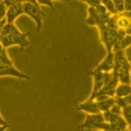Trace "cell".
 <instances>
[{"instance_id":"6da1fadb","label":"cell","mask_w":131,"mask_h":131,"mask_svg":"<svg viewBox=\"0 0 131 131\" xmlns=\"http://www.w3.org/2000/svg\"><path fill=\"white\" fill-rule=\"evenodd\" d=\"M31 32H22L15 26V22H7L3 29L1 42L4 48H9L11 46H19L20 50H24L31 45L29 36Z\"/></svg>"},{"instance_id":"7a4b0ae2","label":"cell","mask_w":131,"mask_h":131,"mask_svg":"<svg viewBox=\"0 0 131 131\" xmlns=\"http://www.w3.org/2000/svg\"><path fill=\"white\" fill-rule=\"evenodd\" d=\"M23 10H24V15H27L33 20L37 32H41L42 28H43V17L46 15L43 10L41 9L40 6H37L32 3H24Z\"/></svg>"},{"instance_id":"3957f363","label":"cell","mask_w":131,"mask_h":131,"mask_svg":"<svg viewBox=\"0 0 131 131\" xmlns=\"http://www.w3.org/2000/svg\"><path fill=\"white\" fill-rule=\"evenodd\" d=\"M91 75L93 78V89L90 97L88 100L95 101V98L98 92L101 90L102 87L111 79L113 76V71L110 72H98V71H91Z\"/></svg>"},{"instance_id":"277c9868","label":"cell","mask_w":131,"mask_h":131,"mask_svg":"<svg viewBox=\"0 0 131 131\" xmlns=\"http://www.w3.org/2000/svg\"><path fill=\"white\" fill-rule=\"evenodd\" d=\"M105 122L103 113L99 112V113H92L87 114L86 117L82 124L78 126L77 129L83 130V129H100L102 124Z\"/></svg>"},{"instance_id":"5b68a950","label":"cell","mask_w":131,"mask_h":131,"mask_svg":"<svg viewBox=\"0 0 131 131\" xmlns=\"http://www.w3.org/2000/svg\"><path fill=\"white\" fill-rule=\"evenodd\" d=\"M104 119L106 122H108L112 126V130L114 131H124L128 129V123L122 114L112 113L110 111L102 112Z\"/></svg>"},{"instance_id":"8992f818","label":"cell","mask_w":131,"mask_h":131,"mask_svg":"<svg viewBox=\"0 0 131 131\" xmlns=\"http://www.w3.org/2000/svg\"><path fill=\"white\" fill-rule=\"evenodd\" d=\"M1 77H13L23 80L31 79V77L29 75L20 72L14 65L3 63H0V78Z\"/></svg>"},{"instance_id":"52a82bcc","label":"cell","mask_w":131,"mask_h":131,"mask_svg":"<svg viewBox=\"0 0 131 131\" xmlns=\"http://www.w3.org/2000/svg\"><path fill=\"white\" fill-rule=\"evenodd\" d=\"M21 15H24L23 10V3L11 4L7 7L6 11V20L7 22H15V20Z\"/></svg>"},{"instance_id":"ba28073f","label":"cell","mask_w":131,"mask_h":131,"mask_svg":"<svg viewBox=\"0 0 131 131\" xmlns=\"http://www.w3.org/2000/svg\"><path fill=\"white\" fill-rule=\"evenodd\" d=\"M113 69H114V52L110 51V52H107L106 57L102 60V61L97 66V67L95 68H94L93 71L110 72H112Z\"/></svg>"},{"instance_id":"9c48e42d","label":"cell","mask_w":131,"mask_h":131,"mask_svg":"<svg viewBox=\"0 0 131 131\" xmlns=\"http://www.w3.org/2000/svg\"><path fill=\"white\" fill-rule=\"evenodd\" d=\"M76 108L78 111L83 112L87 114L99 113V112H101V111L99 110L97 102L95 101H92V100H88V99L85 101L77 104Z\"/></svg>"},{"instance_id":"30bf717a","label":"cell","mask_w":131,"mask_h":131,"mask_svg":"<svg viewBox=\"0 0 131 131\" xmlns=\"http://www.w3.org/2000/svg\"><path fill=\"white\" fill-rule=\"evenodd\" d=\"M131 93V83H118L115 90V97H125Z\"/></svg>"},{"instance_id":"8fae6325","label":"cell","mask_w":131,"mask_h":131,"mask_svg":"<svg viewBox=\"0 0 131 131\" xmlns=\"http://www.w3.org/2000/svg\"><path fill=\"white\" fill-rule=\"evenodd\" d=\"M96 102H97L99 110L101 111V112H104L109 111L112 108V106L114 104H116V98H115V96H112V97H109L107 99L103 100V101H100Z\"/></svg>"},{"instance_id":"7c38bea8","label":"cell","mask_w":131,"mask_h":131,"mask_svg":"<svg viewBox=\"0 0 131 131\" xmlns=\"http://www.w3.org/2000/svg\"><path fill=\"white\" fill-rule=\"evenodd\" d=\"M101 4L106 7V9H107L110 14L112 15H117L118 12L116 9V6H115V4L113 2V0H101Z\"/></svg>"},{"instance_id":"4fadbf2b","label":"cell","mask_w":131,"mask_h":131,"mask_svg":"<svg viewBox=\"0 0 131 131\" xmlns=\"http://www.w3.org/2000/svg\"><path fill=\"white\" fill-rule=\"evenodd\" d=\"M0 63L3 64H9V65H14L12 60L9 58V54L7 53V49L4 48L3 50L0 53Z\"/></svg>"},{"instance_id":"5bb4252c","label":"cell","mask_w":131,"mask_h":131,"mask_svg":"<svg viewBox=\"0 0 131 131\" xmlns=\"http://www.w3.org/2000/svg\"><path fill=\"white\" fill-rule=\"evenodd\" d=\"M122 115L128 124H131V105H126L122 108Z\"/></svg>"},{"instance_id":"9a60e30c","label":"cell","mask_w":131,"mask_h":131,"mask_svg":"<svg viewBox=\"0 0 131 131\" xmlns=\"http://www.w3.org/2000/svg\"><path fill=\"white\" fill-rule=\"evenodd\" d=\"M37 2H38V4L40 5H43V6H46L49 8L50 9L53 10L54 12L57 13L58 12V9H57V8L56 7V5L54 4L53 3V0H36Z\"/></svg>"},{"instance_id":"2e32d148","label":"cell","mask_w":131,"mask_h":131,"mask_svg":"<svg viewBox=\"0 0 131 131\" xmlns=\"http://www.w3.org/2000/svg\"><path fill=\"white\" fill-rule=\"evenodd\" d=\"M0 128H2V129L4 130L11 128V124H10L6 119H4V117H3L1 112H0Z\"/></svg>"},{"instance_id":"e0dca14e","label":"cell","mask_w":131,"mask_h":131,"mask_svg":"<svg viewBox=\"0 0 131 131\" xmlns=\"http://www.w3.org/2000/svg\"><path fill=\"white\" fill-rule=\"evenodd\" d=\"M6 11H7V6L4 4V1L0 3V20L4 19L6 16Z\"/></svg>"},{"instance_id":"ac0fdd59","label":"cell","mask_w":131,"mask_h":131,"mask_svg":"<svg viewBox=\"0 0 131 131\" xmlns=\"http://www.w3.org/2000/svg\"><path fill=\"white\" fill-rule=\"evenodd\" d=\"M79 1L85 3V4H87L90 7H96L101 4V0H79Z\"/></svg>"},{"instance_id":"d6986e66","label":"cell","mask_w":131,"mask_h":131,"mask_svg":"<svg viewBox=\"0 0 131 131\" xmlns=\"http://www.w3.org/2000/svg\"><path fill=\"white\" fill-rule=\"evenodd\" d=\"M110 112H112V113H116V114H122V107L117 105V103L114 104L113 106H112V108L109 110Z\"/></svg>"},{"instance_id":"ffe728a7","label":"cell","mask_w":131,"mask_h":131,"mask_svg":"<svg viewBox=\"0 0 131 131\" xmlns=\"http://www.w3.org/2000/svg\"><path fill=\"white\" fill-rule=\"evenodd\" d=\"M4 3L6 4V6H9L11 4H17V3H25V0H3Z\"/></svg>"},{"instance_id":"44dd1931","label":"cell","mask_w":131,"mask_h":131,"mask_svg":"<svg viewBox=\"0 0 131 131\" xmlns=\"http://www.w3.org/2000/svg\"><path fill=\"white\" fill-rule=\"evenodd\" d=\"M7 23L6 18L3 19L2 20H0V37L2 36V32H3V29H4V27L5 26V24Z\"/></svg>"},{"instance_id":"7402d4cb","label":"cell","mask_w":131,"mask_h":131,"mask_svg":"<svg viewBox=\"0 0 131 131\" xmlns=\"http://www.w3.org/2000/svg\"><path fill=\"white\" fill-rule=\"evenodd\" d=\"M124 98V101L125 102V105H131V93L129 94L128 95H126Z\"/></svg>"},{"instance_id":"603a6c76","label":"cell","mask_w":131,"mask_h":131,"mask_svg":"<svg viewBox=\"0 0 131 131\" xmlns=\"http://www.w3.org/2000/svg\"><path fill=\"white\" fill-rule=\"evenodd\" d=\"M124 32H125V34H127V35H131V23L129 24V27L124 30Z\"/></svg>"},{"instance_id":"cb8c5ba5","label":"cell","mask_w":131,"mask_h":131,"mask_svg":"<svg viewBox=\"0 0 131 131\" xmlns=\"http://www.w3.org/2000/svg\"><path fill=\"white\" fill-rule=\"evenodd\" d=\"M25 3H32V4L37 5V6H40V5L38 4V2H37L36 0H25Z\"/></svg>"},{"instance_id":"d4e9b609","label":"cell","mask_w":131,"mask_h":131,"mask_svg":"<svg viewBox=\"0 0 131 131\" xmlns=\"http://www.w3.org/2000/svg\"><path fill=\"white\" fill-rule=\"evenodd\" d=\"M53 1H58V2H63V3H71L74 0H53Z\"/></svg>"},{"instance_id":"484cf974","label":"cell","mask_w":131,"mask_h":131,"mask_svg":"<svg viewBox=\"0 0 131 131\" xmlns=\"http://www.w3.org/2000/svg\"><path fill=\"white\" fill-rule=\"evenodd\" d=\"M4 47L2 45V43H0V53H1V51L3 50V49H4Z\"/></svg>"},{"instance_id":"4316f807","label":"cell","mask_w":131,"mask_h":131,"mask_svg":"<svg viewBox=\"0 0 131 131\" xmlns=\"http://www.w3.org/2000/svg\"><path fill=\"white\" fill-rule=\"evenodd\" d=\"M128 130H131V124H128V129H127Z\"/></svg>"},{"instance_id":"83f0119b","label":"cell","mask_w":131,"mask_h":131,"mask_svg":"<svg viewBox=\"0 0 131 131\" xmlns=\"http://www.w3.org/2000/svg\"><path fill=\"white\" fill-rule=\"evenodd\" d=\"M130 76H131V67H130Z\"/></svg>"},{"instance_id":"f1b7e54d","label":"cell","mask_w":131,"mask_h":131,"mask_svg":"<svg viewBox=\"0 0 131 131\" xmlns=\"http://www.w3.org/2000/svg\"><path fill=\"white\" fill-rule=\"evenodd\" d=\"M1 2H3V0H0V3H1Z\"/></svg>"},{"instance_id":"f546056e","label":"cell","mask_w":131,"mask_h":131,"mask_svg":"<svg viewBox=\"0 0 131 131\" xmlns=\"http://www.w3.org/2000/svg\"><path fill=\"white\" fill-rule=\"evenodd\" d=\"M0 42H1V37H0Z\"/></svg>"}]
</instances>
